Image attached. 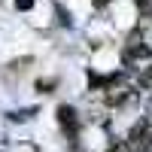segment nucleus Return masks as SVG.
I'll list each match as a JSON object with an SVG mask.
<instances>
[{
  "mask_svg": "<svg viewBox=\"0 0 152 152\" xmlns=\"http://www.w3.org/2000/svg\"><path fill=\"white\" fill-rule=\"evenodd\" d=\"M125 146H128V152H146L152 146V137H149V122L140 119L134 125V128L128 131V140H125Z\"/></svg>",
  "mask_w": 152,
  "mask_h": 152,
  "instance_id": "obj_1",
  "label": "nucleus"
},
{
  "mask_svg": "<svg viewBox=\"0 0 152 152\" xmlns=\"http://www.w3.org/2000/svg\"><path fill=\"white\" fill-rule=\"evenodd\" d=\"M149 58H152V49H149L146 43L131 40V43H125V49H122V64H125V67H134V64L149 61Z\"/></svg>",
  "mask_w": 152,
  "mask_h": 152,
  "instance_id": "obj_2",
  "label": "nucleus"
},
{
  "mask_svg": "<svg viewBox=\"0 0 152 152\" xmlns=\"http://www.w3.org/2000/svg\"><path fill=\"white\" fill-rule=\"evenodd\" d=\"M58 125L64 128V134L76 143V134H79V116H76V110L70 104H61L58 107Z\"/></svg>",
  "mask_w": 152,
  "mask_h": 152,
  "instance_id": "obj_3",
  "label": "nucleus"
},
{
  "mask_svg": "<svg viewBox=\"0 0 152 152\" xmlns=\"http://www.w3.org/2000/svg\"><path fill=\"white\" fill-rule=\"evenodd\" d=\"M131 88H107V104L110 107H122L125 100H131Z\"/></svg>",
  "mask_w": 152,
  "mask_h": 152,
  "instance_id": "obj_4",
  "label": "nucleus"
},
{
  "mask_svg": "<svg viewBox=\"0 0 152 152\" xmlns=\"http://www.w3.org/2000/svg\"><path fill=\"white\" fill-rule=\"evenodd\" d=\"M34 113H37L34 107H28V110H12V113H6V119H9V122H28Z\"/></svg>",
  "mask_w": 152,
  "mask_h": 152,
  "instance_id": "obj_5",
  "label": "nucleus"
},
{
  "mask_svg": "<svg viewBox=\"0 0 152 152\" xmlns=\"http://www.w3.org/2000/svg\"><path fill=\"white\" fill-rule=\"evenodd\" d=\"M140 88H152V64L140 73Z\"/></svg>",
  "mask_w": 152,
  "mask_h": 152,
  "instance_id": "obj_6",
  "label": "nucleus"
},
{
  "mask_svg": "<svg viewBox=\"0 0 152 152\" xmlns=\"http://www.w3.org/2000/svg\"><path fill=\"white\" fill-rule=\"evenodd\" d=\"M52 88H55V79H40L37 82V91H43V94H49Z\"/></svg>",
  "mask_w": 152,
  "mask_h": 152,
  "instance_id": "obj_7",
  "label": "nucleus"
},
{
  "mask_svg": "<svg viewBox=\"0 0 152 152\" xmlns=\"http://www.w3.org/2000/svg\"><path fill=\"white\" fill-rule=\"evenodd\" d=\"M31 61H34V58H18V61H12V64H9V70H24Z\"/></svg>",
  "mask_w": 152,
  "mask_h": 152,
  "instance_id": "obj_8",
  "label": "nucleus"
},
{
  "mask_svg": "<svg viewBox=\"0 0 152 152\" xmlns=\"http://www.w3.org/2000/svg\"><path fill=\"white\" fill-rule=\"evenodd\" d=\"M107 152H128V146H125V140H116V143H110Z\"/></svg>",
  "mask_w": 152,
  "mask_h": 152,
  "instance_id": "obj_9",
  "label": "nucleus"
},
{
  "mask_svg": "<svg viewBox=\"0 0 152 152\" xmlns=\"http://www.w3.org/2000/svg\"><path fill=\"white\" fill-rule=\"evenodd\" d=\"M15 9H21V12L34 9V0H15Z\"/></svg>",
  "mask_w": 152,
  "mask_h": 152,
  "instance_id": "obj_10",
  "label": "nucleus"
},
{
  "mask_svg": "<svg viewBox=\"0 0 152 152\" xmlns=\"http://www.w3.org/2000/svg\"><path fill=\"white\" fill-rule=\"evenodd\" d=\"M58 24H70V15H67L61 6H58Z\"/></svg>",
  "mask_w": 152,
  "mask_h": 152,
  "instance_id": "obj_11",
  "label": "nucleus"
},
{
  "mask_svg": "<svg viewBox=\"0 0 152 152\" xmlns=\"http://www.w3.org/2000/svg\"><path fill=\"white\" fill-rule=\"evenodd\" d=\"M137 6H140V9L146 12V9H152V0H137Z\"/></svg>",
  "mask_w": 152,
  "mask_h": 152,
  "instance_id": "obj_12",
  "label": "nucleus"
}]
</instances>
